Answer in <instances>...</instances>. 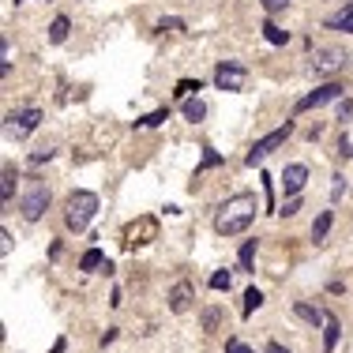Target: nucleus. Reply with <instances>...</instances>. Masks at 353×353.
<instances>
[{
  "mask_svg": "<svg viewBox=\"0 0 353 353\" xmlns=\"http://www.w3.org/2000/svg\"><path fill=\"white\" fill-rule=\"evenodd\" d=\"M214 323H218V312H207V316H203V327H207V331H211Z\"/></svg>",
  "mask_w": 353,
  "mask_h": 353,
  "instance_id": "obj_35",
  "label": "nucleus"
},
{
  "mask_svg": "<svg viewBox=\"0 0 353 353\" xmlns=\"http://www.w3.org/2000/svg\"><path fill=\"white\" fill-rule=\"evenodd\" d=\"M346 64H350L346 49H339V45H323V49H316V53L308 57V71H312L316 79H327V76H339Z\"/></svg>",
  "mask_w": 353,
  "mask_h": 353,
  "instance_id": "obj_3",
  "label": "nucleus"
},
{
  "mask_svg": "<svg viewBox=\"0 0 353 353\" xmlns=\"http://www.w3.org/2000/svg\"><path fill=\"white\" fill-rule=\"evenodd\" d=\"M0 192H4V207L12 203V192H15V170L12 166H4V184H0Z\"/></svg>",
  "mask_w": 353,
  "mask_h": 353,
  "instance_id": "obj_22",
  "label": "nucleus"
},
{
  "mask_svg": "<svg viewBox=\"0 0 353 353\" xmlns=\"http://www.w3.org/2000/svg\"><path fill=\"white\" fill-rule=\"evenodd\" d=\"M331 222H334V214H331V211H319V218L312 222V240H316V244L327 237V229H331Z\"/></svg>",
  "mask_w": 353,
  "mask_h": 353,
  "instance_id": "obj_15",
  "label": "nucleus"
},
{
  "mask_svg": "<svg viewBox=\"0 0 353 353\" xmlns=\"http://www.w3.org/2000/svg\"><path fill=\"white\" fill-rule=\"evenodd\" d=\"M229 286H234L229 271H214V275H211V290H229Z\"/></svg>",
  "mask_w": 353,
  "mask_h": 353,
  "instance_id": "obj_26",
  "label": "nucleus"
},
{
  "mask_svg": "<svg viewBox=\"0 0 353 353\" xmlns=\"http://www.w3.org/2000/svg\"><path fill=\"white\" fill-rule=\"evenodd\" d=\"M260 4H263V12H271V15H275V12H282V8L290 4V0H260Z\"/></svg>",
  "mask_w": 353,
  "mask_h": 353,
  "instance_id": "obj_29",
  "label": "nucleus"
},
{
  "mask_svg": "<svg viewBox=\"0 0 353 353\" xmlns=\"http://www.w3.org/2000/svg\"><path fill=\"white\" fill-rule=\"evenodd\" d=\"M120 240H124L128 252H135V248L158 240V218H155V214H139L135 222H128V226H124V237H120Z\"/></svg>",
  "mask_w": 353,
  "mask_h": 353,
  "instance_id": "obj_5",
  "label": "nucleus"
},
{
  "mask_svg": "<svg viewBox=\"0 0 353 353\" xmlns=\"http://www.w3.org/2000/svg\"><path fill=\"white\" fill-rule=\"evenodd\" d=\"M263 38H267V42L271 45H286V42H290V34H286V30L282 27H278V23H263Z\"/></svg>",
  "mask_w": 353,
  "mask_h": 353,
  "instance_id": "obj_18",
  "label": "nucleus"
},
{
  "mask_svg": "<svg viewBox=\"0 0 353 353\" xmlns=\"http://www.w3.org/2000/svg\"><path fill=\"white\" fill-rule=\"evenodd\" d=\"M15 4H23V0H15Z\"/></svg>",
  "mask_w": 353,
  "mask_h": 353,
  "instance_id": "obj_37",
  "label": "nucleus"
},
{
  "mask_svg": "<svg viewBox=\"0 0 353 353\" xmlns=\"http://www.w3.org/2000/svg\"><path fill=\"white\" fill-rule=\"evenodd\" d=\"M263 353H290V350H286L282 342H267V350H263Z\"/></svg>",
  "mask_w": 353,
  "mask_h": 353,
  "instance_id": "obj_34",
  "label": "nucleus"
},
{
  "mask_svg": "<svg viewBox=\"0 0 353 353\" xmlns=\"http://www.w3.org/2000/svg\"><path fill=\"white\" fill-rule=\"evenodd\" d=\"M64 346H68V342H64V339H57V342H53V350H49V353H64Z\"/></svg>",
  "mask_w": 353,
  "mask_h": 353,
  "instance_id": "obj_36",
  "label": "nucleus"
},
{
  "mask_svg": "<svg viewBox=\"0 0 353 353\" xmlns=\"http://www.w3.org/2000/svg\"><path fill=\"white\" fill-rule=\"evenodd\" d=\"M260 304H263V293H260V290H255V286H252V290L244 293V316H252V312L260 308Z\"/></svg>",
  "mask_w": 353,
  "mask_h": 353,
  "instance_id": "obj_25",
  "label": "nucleus"
},
{
  "mask_svg": "<svg viewBox=\"0 0 353 353\" xmlns=\"http://www.w3.org/2000/svg\"><path fill=\"white\" fill-rule=\"evenodd\" d=\"M166 120H170V109H155V113L135 120V128H158V124H166Z\"/></svg>",
  "mask_w": 353,
  "mask_h": 353,
  "instance_id": "obj_20",
  "label": "nucleus"
},
{
  "mask_svg": "<svg viewBox=\"0 0 353 353\" xmlns=\"http://www.w3.org/2000/svg\"><path fill=\"white\" fill-rule=\"evenodd\" d=\"M23 218L27 222H38L45 214V207H49V188H45L42 181H30L27 192H23Z\"/></svg>",
  "mask_w": 353,
  "mask_h": 353,
  "instance_id": "obj_7",
  "label": "nucleus"
},
{
  "mask_svg": "<svg viewBox=\"0 0 353 353\" xmlns=\"http://www.w3.org/2000/svg\"><path fill=\"white\" fill-rule=\"evenodd\" d=\"M252 260H255V240H244L240 244V271H252Z\"/></svg>",
  "mask_w": 353,
  "mask_h": 353,
  "instance_id": "obj_23",
  "label": "nucleus"
},
{
  "mask_svg": "<svg viewBox=\"0 0 353 353\" xmlns=\"http://www.w3.org/2000/svg\"><path fill=\"white\" fill-rule=\"evenodd\" d=\"M255 211H260V203H255L252 192H237V196H229L226 203L218 207V214H214V229H218L222 237H237V234H244V229L252 226Z\"/></svg>",
  "mask_w": 353,
  "mask_h": 353,
  "instance_id": "obj_1",
  "label": "nucleus"
},
{
  "mask_svg": "<svg viewBox=\"0 0 353 353\" xmlns=\"http://www.w3.org/2000/svg\"><path fill=\"white\" fill-rule=\"evenodd\" d=\"M4 120H8V124H4V132L12 135V139H27V135L34 132L38 124H42V109L27 106V109H15V113H8Z\"/></svg>",
  "mask_w": 353,
  "mask_h": 353,
  "instance_id": "obj_6",
  "label": "nucleus"
},
{
  "mask_svg": "<svg viewBox=\"0 0 353 353\" xmlns=\"http://www.w3.org/2000/svg\"><path fill=\"white\" fill-rule=\"evenodd\" d=\"M290 135H293V120H286V124H278L275 132H267L263 139H255V143H252V150L244 155V166H260L263 158H267L271 150H278V147H282V143L290 139Z\"/></svg>",
  "mask_w": 353,
  "mask_h": 353,
  "instance_id": "obj_4",
  "label": "nucleus"
},
{
  "mask_svg": "<svg viewBox=\"0 0 353 353\" xmlns=\"http://www.w3.org/2000/svg\"><path fill=\"white\" fill-rule=\"evenodd\" d=\"M184 117H188L192 124H199V120L207 117V106H203L199 98H184Z\"/></svg>",
  "mask_w": 353,
  "mask_h": 353,
  "instance_id": "obj_19",
  "label": "nucleus"
},
{
  "mask_svg": "<svg viewBox=\"0 0 353 353\" xmlns=\"http://www.w3.org/2000/svg\"><path fill=\"white\" fill-rule=\"evenodd\" d=\"M297 211H301V196H290V199H286V207H282L278 214H286V218H293Z\"/></svg>",
  "mask_w": 353,
  "mask_h": 353,
  "instance_id": "obj_27",
  "label": "nucleus"
},
{
  "mask_svg": "<svg viewBox=\"0 0 353 353\" xmlns=\"http://www.w3.org/2000/svg\"><path fill=\"white\" fill-rule=\"evenodd\" d=\"M196 91H203V83H199V79H181V83H176V98H192Z\"/></svg>",
  "mask_w": 353,
  "mask_h": 353,
  "instance_id": "obj_21",
  "label": "nucleus"
},
{
  "mask_svg": "<svg viewBox=\"0 0 353 353\" xmlns=\"http://www.w3.org/2000/svg\"><path fill=\"white\" fill-rule=\"evenodd\" d=\"M244 79H248V71H244V64H237V60H222L218 68H214V83H218L222 91H244Z\"/></svg>",
  "mask_w": 353,
  "mask_h": 353,
  "instance_id": "obj_8",
  "label": "nucleus"
},
{
  "mask_svg": "<svg viewBox=\"0 0 353 353\" xmlns=\"http://www.w3.org/2000/svg\"><path fill=\"white\" fill-rule=\"evenodd\" d=\"M68 30H71L68 15H57V19H53V27H49V42H53V45H60L64 38H68Z\"/></svg>",
  "mask_w": 353,
  "mask_h": 353,
  "instance_id": "obj_16",
  "label": "nucleus"
},
{
  "mask_svg": "<svg viewBox=\"0 0 353 353\" xmlns=\"http://www.w3.org/2000/svg\"><path fill=\"white\" fill-rule=\"evenodd\" d=\"M293 312L304 319V323H312V327H323V319H327V312H323V308H312V304H304V301H297V304H293Z\"/></svg>",
  "mask_w": 353,
  "mask_h": 353,
  "instance_id": "obj_14",
  "label": "nucleus"
},
{
  "mask_svg": "<svg viewBox=\"0 0 353 353\" xmlns=\"http://www.w3.org/2000/svg\"><path fill=\"white\" fill-rule=\"evenodd\" d=\"M79 267H83V271H98V267H106V255H102V248H87L83 260H79Z\"/></svg>",
  "mask_w": 353,
  "mask_h": 353,
  "instance_id": "obj_17",
  "label": "nucleus"
},
{
  "mask_svg": "<svg viewBox=\"0 0 353 353\" xmlns=\"http://www.w3.org/2000/svg\"><path fill=\"white\" fill-rule=\"evenodd\" d=\"M0 240H4V244H0V252L8 255V252H12V234H8V229H4V234H0Z\"/></svg>",
  "mask_w": 353,
  "mask_h": 353,
  "instance_id": "obj_33",
  "label": "nucleus"
},
{
  "mask_svg": "<svg viewBox=\"0 0 353 353\" xmlns=\"http://www.w3.org/2000/svg\"><path fill=\"white\" fill-rule=\"evenodd\" d=\"M94 214H98V196L87 192V188L71 192L68 203H64V222H68V229H76V234H83V229L91 226Z\"/></svg>",
  "mask_w": 353,
  "mask_h": 353,
  "instance_id": "obj_2",
  "label": "nucleus"
},
{
  "mask_svg": "<svg viewBox=\"0 0 353 353\" xmlns=\"http://www.w3.org/2000/svg\"><path fill=\"white\" fill-rule=\"evenodd\" d=\"M226 353H252V350H248L240 339H229V342H226Z\"/></svg>",
  "mask_w": 353,
  "mask_h": 353,
  "instance_id": "obj_31",
  "label": "nucleus"
},
{
  "mask_svg": "<svg viewBox=\"0 0 353 353\" xmlns=\"http://www.w3.org/2000/svg\"><path fill=\"white\" fill-rule=\"evenodd\" d=\"M350 113H353V102L346 98V102H342V106H339V120H346Z\"/></svg>",
  "mask_w": 353,
  "mask_h": 353,
  "instance_id": "obj_32",
  "label": "nucleus"
},
{
  "mask_svg": "<svg viewBox=\"0 0 353 353\" xmlns=\"http://www.w3.org/2000/svg\"><path fill=\"white\" fill-rule=\"evenodd\" d=\"M304 181H308V166L293 162V166H286V170H282V188H286V196H301Z\"/></svg>",
  "mask_w": 353,
  "mask_h": 353,
  "instance_id": "obj_10",
  "label": "nucleus"
},
{
  "mask_svg": "<svg viewBox=\"0 0 353 353\" xmlns=\"http://www.w3.org/2000/svg\"><path fill=\"white\" fill-rule=\"evenodd\" d=\"M339 98H342V83H323V87H316L312 94H304V98L297 102V113H304V109H319V106L339 102Z\"/></svg>",
  "mask_w": 353,
  "mask_h": 353,
  "instance_id": "obj_9",
  "label": "nucleus"
},
{
  "mask_svg": "<svg viewBox=\"0 0 353 353\" xmlns=\"http://www.w3.org/2000/svg\"><path fill=\"white\" fill-rule=\"evenodd\" d=\"M203 150H207V155H203V166L196 170V181L203 176V170H211V166H222V155H218V150H211V147H203Z\"/></svg>",
  "mask_w": 353,
  "mask_h": 353,
  "instance_id": "obj_24",
  "label": "nucleus"
},
{
  "mask_svg": "<svg viewBox=\"0 0 353 353\" xmlns=\"http://www.w3.org/2000/svg\"><path fill=\"white\" fill-rule=\"evenodd\" d=\"M192 301H196V293H192V282H176L170 290V308L176 316H184V312L192 308Z\"/></svg>",
  "mask_w": 353,
  "mask_h": 353,
  "instance_id": "obj_11",
  "label": "nucleus"
},
{
  "mask_svg": "<svg viewBox=\"0 0 353 353\" xmlns=\"http://www.w3.org/2000/svg\"><path fill=\"white\" fill-rule=\"evenodd\" d=\"M327 27H331V30H342V34H353V4H346L342 12H334L331 19H327Z\"/></svg>",
  "mask_w": 353,
  "mask_h": 353,
  "instance_id": "obj_13",
  "label": "nucleus"
},
{
  "mask_svg": "<svg viewBox=\"0 0 353 353\" xmlns=\"http://www.w3.org/2000/svg\"><path fill=\"white\" fill-rule=\"evenodd\" d=\"M339 339H342V323H339V316L327 312V319H323V350L331 353L334 346H339Z\"/></svg>",
  "mask_w": 353,
  "mask_h": 353,
  "instance_id": "obj_12",
  "label": "nucleus"
},
{
  "mask_svg": "<svg viewBox=\"0 0 353 353\" xmlns=\"http://www.w3.org/2000/svg\"><path fill=\"white\" fill-rule=\"evenodd\" d=\"M339 155L342 158H353V139H350V135H342V139H339Z\"/></svg>",
  "mask_w": 353,
  "mask_h": 353,
  "instance_id": "obj_30",
  "label": "nucleus"
},
{
  "mask_svg": "<svg viewBox=\"0 0 353 353\" xmlns=\"http://www.w3.org/2000/svg\"><path fill=\"white\" fill-rule=\"evenodd\" d=\"M49 158H53V150L42 147V150H34V155H30V166H42V162H49Z\"/></svg>",
  "mask_w": 353,
  "mask_h": 353,
  "instance_id": "obj_28",
  "label": "nucleus"
}]
</instances>
